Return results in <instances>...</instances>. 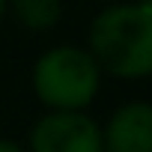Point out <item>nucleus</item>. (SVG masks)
<instances>
[{
	"label": "nucleus",
	"mask_w": 152,
	"mask_h": 152,
	"mask_svg": "<svg viewBox=\"0 0 152 152\" xmlns=\"http://www.w3.org/2000/svg\"><path fill=\"white\" fill-rule=\"evenodd\" d=\"M90 54L113 78L152 75V9L143 3H116L90 24Z\"/></svg>",
	"instance_id": "obj_1"
},
{
	"label": "nucleus",
	"mask_w": 152,
	"mask_h": 152,
	"mask_svg": "<svg viewBox=\"0 0 152 152\" xmlns=\"http://www.w3.org/2000/svg\"><path fill=\"white\" fill-rule=\"evenodd\" d=\"M102 81V69L84 48H51L33 66V90L42 104L54 110H84Z\"/></svg>",
	"instance_id": "obj_2"
},
{
	"label": "nucleus",
	"mask_w": 152,
	"mask_h": 152,
	"mask_svg": "<svg viewBox=\"0 0 152 152\" xmlns=\"http://www.w3.org/2000/svg\"><path fill=\"white\" fill-rule=\"evenodd\" d=\"M30 152H102V128L81 110H51L33 125Z\"/></svg>",
	"instance_id": "obj_3"
},
{
	"label": "nucleus",
	"mask_w": 152,
	"mask_h": 152,
	"mask_svg": "<svg viewBox=\"0 0 152 152\" xmlns=\"http://www.w3.org/2000/svg\"><path fill=\"white\" fill-rule=\"evenodd\" d=\"M102 152H152V104L131 102L113 110L102 131Z\"/></svg>",
	"instance_id": "obj_4"
},
{
	"label": "nucleus",
	"mask_w": 152,
	"mask_h": 152,
	"mask_svg": "<svg viewBox=\"0 0 152 152\" xmlns=\"http://www.w3.org/2000/svg\"><path fill=\"white\" fill-rule=\"evenodd\" d=\"M12 6L27 30H51L63 15V0H12Z\"/></svg>",
	"instance_id": "obj_5"
},
{
	"label": "nucleus",
	"mask_w": 152,
	"mask_h": 152,
	"mask_svg": "<svg viewBox=\"0 0 152 152\" xmlns=\"http://www.w3.org/2000/svg\"><path fill=\"white\" fill-rule=\"evenodd\" d=\"M0 152H24L18 143H12V140H3V137H0Z\"/></svg>",
	"instance_id": "obj_6"
},
{
	"label": "nucleus",
	"mask_w": 152,
	"mask_h": 152,
	"mask_svg": "<svg viewBox=\"0 0 152 152\" xmlns=\"http://www.w3.org/2000/svg\"><path fill=\"white\" fill-rule=\"evenodd\" d=\"M3 12H6V0H0V18H3Z\"/></svg>",
	"instance_id": "obj_7"
},
{
	"label": "nucleus",
	"mask_w": 152,
	"mask_h": 152,
	"mask_svg": "<svg viewBox=\"0 0 152 152\" xmlns=\"http://www.w3.org/2000/svg\"><path fill=\"white\" fill-rule=\"evenodd\" d=\"M134 3H143V6H149V9H152V0H134Z\"/></svg>",
	"instance_id": "obj_8"
}]
</instances>
